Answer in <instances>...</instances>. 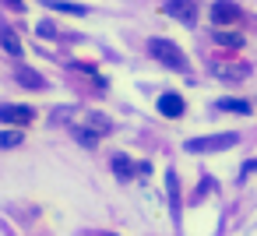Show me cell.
Here are the masks:
<instances>
[{
  "mask_svg": "<svg viewBox=\"0 0 257 236\" xmlns=\"http://www.w3.org/2000/svg\"><path fill=\"white\" fill-rule=\"evenodd\" d=\"M239 141V134H232V131H225V134H208V138H190V141H183V152L187 155H211V152H225V148H232Z\"/></svg>",
  "mask_w": 257,
  "mask_h": 236,
  "instance_id": "6da1fadb",
  "label": "cell"
},
{
  "mask_svg": "<svg viewBox=\"0 0 257 236\" xmlns=\"http://www.w3.org/2000/svg\"><path fill=\"white\" fill-rule=\"evenodd\" d=\"M148 57H155L162 67H173V71H187L190 67L187 57H183V50L176 43H169V39H152L148 43Z\"/></svg>",
  "mask_w": 257,
  "mask_h": 236,
  "instance_id": "7a4b0ae2",
  "label": "cell"
},
{
  "mask_svg": "<svg viewBox=\"0 0 257 236\" xmlns=\"http://www.w3.org/2000/svg\"><path fill=\"white\" fill-rule=\"evenodd\" d=\"M162 15H169L183 25H197V0H166Z\"/></svg>",
  "mask_w": 257,
  "mask_h": 236,
  "instance_id": "3957f363",
  "label": "cell"
},
{
  "mask_svg": "<svg viewBox=\"0 0 257 236\" xmlns=\"http://www.w3.org/2000/svg\"><path fill=\"white\" fill-rule=\"evenodd\" d=\"M36 120V109L32 106H15V102H4L0 106V124H11V127H25Z\"/></svg>",
  "mask_w": 257,
  "mask_h": 236,
  "instance_id": "277c9868",
  "label": "cell"
},
{
  "mask_svg": "<svg viewBox=\"0 0 257 236\" xmlns=\"http://www.w3.org/2000/svg\"><path fill=\"white\" fill-rule=\"evenodd\" d=\"M239 15H243V11L232 4V0H215V4H211V22L222 25V29H225V25H236Z\"/></svg>",
  "mask_w": 257,
  "mask_h": 236,
  "instance_id": "5b68a950",
  "label": "cell"
},
{
  "mask_svg": "<svg viewBox=\"0 0 257 236\" xmlns=\"http://www.w3.org/2000/svg\"><path fill=\"white\" fill-rule=\"evenodd\" d=\"M183 109H187V102H183L180 92H162V95H159V113H162V116L176 120V116H183Z\"/></svg>",
  "mask_w": 257,
  "mask_h": 236,
  "instance_id": "8992f818",
  "label": "cell"
},
{
  "mask_svg": "<svg viewBox=\"0 0 257 236\" xmlns=\"http://www.w3.org/2000/svg\"><path fill=\"white\" fill-rule=\"evenodd\" d=\"M211 74L222 81H243L250 78V64H211Z\"/></svg>",
  "mask_w": 257,
  "mask_h": 236,
  "instance_id": "52a82bcc",
  "label": "cell"
},
{
  "mask_svg": "<svg viewBox=\"0 0 257 236\" xmlns=\"http://www.w3.org/2000/svg\"><path fill=\"white\" fill-rule=\"evenodd\" d=\"M78 127H85V131H95V134H109V131H113V120H109V116H102V113H85Z\"/></svg>",
  "mask_w": 257,
  "mask_h": 236,
  "instance_id": "ba28073f",
  "label": "cell"
},
{
  "mask_svg": "<svg viewBox=\"0 0 257 236\" xmlns=\"http://www.w3.org/2000/svg\"><path fill=\"white\" fill-rule=\"evenodd\" d=\"M0 46H4L8 57H22V39H18L15 29H8V25H0Z\"/></svg>",
  "mask_w": 257,
  "mask_h": 236,
  "instance_id": "9c48e42d",
  "label": "cell"
},
{
  "mask_svg": "<svg viewBox=\"0 0 257 236\" xmlns=\"http://www.w3.org/2000/svg\"><path fill=\"white\" fill-rule=\"evenodd\" d=\"M109 166H113V173H116L120 180H131V176L138 173V166H134V162H131L127 155H120V152H116V155L109 159Z\"/></svg>",
  "mask_w": 257,
  "mask_h": 236,
  "instance_id": "30bf717a",
  "label": "cell"
},
{
  "mask_svg": "<svg viewBox=\"0 0 257 236\" xmlns=\"http://www.w3.org/2000/svg\"><path fill=\"white\" fill-rule=\"evenodd\" d=\"M46 8L64 11V15H74V18H85V15H88V8H81V4H67V0H46Z\"/></svg>",
  "mask_w": 257,
  "mask_h": 236,
  "instance_id": "8fae6325",
  "label": "cell"
},
{
  "mask_svg": "<svg viewBox=\"0 0 257 236\" xmlns=\"http://www.w3.org/2000/svg\"><path fill=\"white\" fill-rule=\"evenodd\" d=\"M211 39H215L218 46H232V50H239V46H243V36H236V32H222V25L211 32Z\"/></svg>",
  "mask_w": 257,
  "mask_h": 236,
  "instance_id": "7c38bea8",
  "label": "cell"
},
{
  "mask_svg": "<svg viewBox=\"0 0 257 236\" xmlns=\"http://www.w3.org/2000/svg\"><path fill=\"white\" fill-rule=\"evenodd\" d=\"M222 113H250V102L246 99H218L215 102Z\"/></svg>",
  "mask_w": 257,
  "mask_h": 236,
  "instance_id": "4fadbf2b",
  "label": "cell"
},
{
  "mask_svg": "<svg viewBox=\"0 0 257 236\" xmlns=\"http://www.w3.org/2000/svg\"><path fill=\"white\" fill-rule=\"evenodd\" d=\"M18 81H22L25 88H46L43 74H36V71H29V67H22V71H18Z\"/></svg>",
  "mask_w": 257,
  "mask_h": 236,
  "instance_id": "5bb4252c",
  "label": "cell"
},
{
  "mask_svg": "<svg viewBox=\"0 0 257 236\" xmlns=\"http://www.w3.org/2000/svg\"><path fill=\"white\" fill-rule=\"evenodd\" d=\"M166 190H169V197H173V218L180 222V204H176V194H180V183H176V173L169 169V176H166Z\"/></svg>",
  "mask_w": 257,
  "mask_h": 236,
  "instance_id": "9a60e30c",
  "label": "cell"
},
{
  "mask_svg": "<svg viewBox=\"0 0 257 236\" xmlns=\"http://www.w3.org/2000/svg\"><path fill=\"white\" fill-rule=\"evenodd\" d=\"M18 145H22V127L0 131V148H18Z\"/></svg>",
  "mask_w": 257,
  "mask_h": 236,
  "instance_id": "2e32d148",
  "label": "cell"
},
{
  "mask_svg": "<svg viewBox=\"0 0 257 236\" xmlns=\"http://www.w3.org/2000/svg\"><path fill=\"white\" fill-rule=\"evenodd\" d=\"M74 138H78V141H81L85 148H95L102 134H95V131H85V127H74Z\"/></svg>",
  "mask_w": 257,
  "mask_h": 236,
  "instance_id": "e0dca14e",
  "label": "cell"
},
{
  "mask_svg": "<svg viewBox=\"0 0 257 236\" xmlns=\"http://www.w3.org/2000/svg\"><path fill=\"white\" fill-rule=\"evenodd\" d=\"M250 173H257V159H250V162H243V173H239V176H243V180H246V176H250Z\"/></svg>",
  "mask_w": 257,
  "mask_h": 236,
  "instance_id": "ac0fdd59",
  "label": "cell"
},
{
  "mask_svg": "<svg viewBox=\"0 0 257 236\" xmlns=\"http://www.w3.org/2000/svg\"><path fill=\"white\" fill-rule=\"evenodd\" d=\"M4 4H8L11 11H25V0H4Z\"/></svg>",
  "mask_w": 257,
  "mask_h": 236,
  "instance_id": "d6986e66",
  "label": "cell"
}]
</instances>
